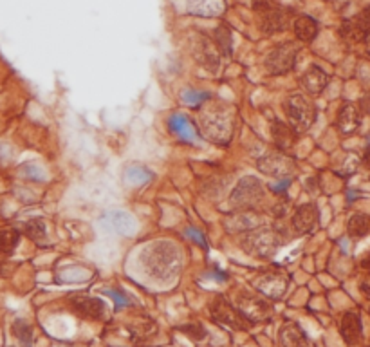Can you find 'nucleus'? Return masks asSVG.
Here are the masks:
<instances>
[{
    "instance_id": "1",
    "label": "nucleus",
    "mask_w": 370,
    "mask_h": 347,
    "mask_svg": "<svg viewBox=\"0 0 370 347\" xmlns=\"http://www.w3.org/2000/svg\"><path fill=\"white\" fill-rule=\"evenodd\" d=\"M145 266L152 277L170 279L179 270V249L176 248L174 242L159 240L146 249Z\"/></svg>"
},
{
    "instance_id": "2",
    "label": "nucleus",
    "mask_w": 370,
    "mask_h": 347,
    "mask_svg": "<svg viewBox=\"0 0 370 347\" xmlns=\"http://www.w3.org/2000/svg\"><path fill=\"white\" fill-rule=\"evenodd\" d=\"M284 111H286L289 127L296 134H302L311 129V125L316 120V109L305 96L302 94H293L284 103Z\"/></svg>"
},
{
    "instance_id": "3",
    "label": "nucleus",
    "mask_w": 370,
    "mask_h": 347,
    "mask_svg": "<svg viewBox=\"0 0 370 347\" xmlns=\"http://www.w3.org/2000/svg\"><path fill=\"white\" fill-rule=\"evenodd\" d=\"M242 248L253 257H271L280 248V239L273 230H249L242 237Z\"/></svg>"
},
{
    "instance_id": "4",
    "label": "nucleus",
    "mask_w": 370,
    "mask_h": 347,
    "mask_svg": "<svg viewBox=\"0 0 370 347\" xmlns=\"http://www.w3.org/2000/svg\"><path fill=\"white\" fill-rule=\"evenodd\" d=\"M262 199H264L262 183L253 176H246L237 183L233 194L229 197V203L237 210H253Z\"/></svg>"
},
{
    "instance_id": "5",
    "label": "nucleus",
    "mask_w": 370,
    "mask_h": 347,
    "mask_svg": "<svg viewBox=\"0 0 370 347\" xmlns=\"http://www.w3.org/2000/svg\"><path fill=\"white\" fill-rule=\"evenodd\" d=\"M210 313H212L213 321L219 324L231 327V330H249L252 322L246 321L238 309H235L233 306H229V302L224 297H215L210 304Z\"/></svg>"
},
{
    "instance_id": "6",
    "label": "nucleus",
    "mask_w": 370,
    "mask_h": 347,
    "mask_svg": "<svg viewBox=\"0 0 370 347\" xmlns=\"http://www.w3.org/2000/svg\"><path fill=\"white\" fill-rule=\"evenodd\" d=\"M296 54H298V47L293 42H286V44L277 45L271 53L265 58V69L271 75H284L289 72L296 63Z\"/></svg>"
},
{
    "instance_id": "7",
    "label": "nucleus",
    "mask_w": 370,
    "mask_h": 347,
    "mask_svg": "<svg viewBox=\"0 0 370 347\" xmlns=\"http://www.w3.org/2000/svg\"><path fill=\"white\" fill-rule=\"evenodd\" d=\"M238 313L253 324V322L269 321L273 315V307L271 304L265 302L264 298H259L255 295H240L238 297Z\"/></svg>"
},
{
    "instance_id": "8",
    "label": "nucleus",
    "mask_w": 370,
    "mask_h": 347,
    "mask_svg": "<svg viewBox=\"0 0 370 347\" xmlns=\"http://www.w3.org/2000/svg\"><path fill=\"white\" fill-rule=\"evenodd\" d=\"M289 279L282 272H269L260 277L255 282V289L259 293L265 295L269 298H280L287 291Z\"/></svg>"
},
{
    "instance_id": "9",
    "label": "nucleus",
    "mask_w": 370,
    "mask_h": 347,
    "mask_svg": "<svg viewBox=\"0 0 370 347\" xmlns=\"http://www.w3.org/2000/svg\"><path fill=\"white\" fill-rule=\"evenodd\" d=\"M194 56L201 65H204L210 71H215L221 62L215 42H212L206 36H199V40L194 44Z\"/></svg>"
},
{
    "instance_id": "10",
    "label": "nucleus",
    "mask_w": 370,
    "mask_h": 347,
    "mask_svg": "<svg viewBox=\"0 0 370 347\" xmlns=\"http://www.w3.org/2000/svg\"><path fill=\"white\" fill-rule=\"evenodd\" d=\"M71 306L79 316L98 321L105 315V302L96 297H76L71 300Z\"/></svg>"
},
{
    "instance_id": "11",
    "label": "nucleus",
    "mask_w": 370,
    "mask_h": 347,
    "mask_svg": "<svg viewBox=\"0 0 370 347\" xmlns=\"http://www.w3.org/2000/svg\"><path fill=\"white\" fill-rule=\"evenodd\" d=\"M362 123V114L357 111V107L354 103H345L341 111L338 114V120H336V127H338L339 134L344 136H353Z\"/></svg>"
},
{
    "instance_id": "12",
    "label": "nucleus",
    "mask_w": 370,
    "mask_h": 347,
    "mask_svg": "<svg viewBox=\"0 0 370 347\" xmlns=\"http://www.w3.org/2000/svg\"><path fill=\"white\" fill-rule=\"evenodd\" d=\"M318 224V208L314 203H305L295 212L293 217V226L298 233H309L313 231Z\"/></svg>"
},
{
    "instance_id": "13",
    "label": "nucleus",
    "mask_w": 370,
    "mask_h": 347,
    "mask_svg": "<svg viewBox=\"0 0 370 347\" xmlns=\"http://www.w3.org/2000/svg\"><path fill=\"white\" fill-rule=\"evenodd\" d=\"M339 331H341V337H344V340L348 346H356V344L362 340L363 333V325L360 315L353 311L345 313V315L341 316Z\"/></svg>"
},
{
    "instance_id": "14",
    "label": "nucleus",
    "mask_w": 370,
    "mask_h": 347,
    "mask_svg": "<svg viewBox=\"0 0 370 347\" xmlns=\"http://www.w3.org/2000/svg\"><path fill=\"white\" fill-rule=\"evenodd\" d=\"M327 84H329V75L323 71L322 67L318 65L309 67L307 71L304 72V76H302V85H304V89L307 91L309 94H314V96L322 94L323 91H325Z\"/></svg>"
},
{
    "instance_id": "15",
    "label": "nucleus",
    "mask_w": 370,
    "mask_h": 347,
    "mask_svg": "<svg viewBox=\"0 0 370 347\" xmlns=\"http://www.w3.org/2000/svg\"><path fill=\"white\" fill-rule=\"evenodd\" d=\"M260 224L259 215L253 214V210H238V214L229 215L224 221V226L228 231H249L255 230Z\"/></svg>"
},
{
    "instance_id": "16",
    "label": "nucleus",
    "mask_w": 370,
    "mask_h": 347,
    "mask_svg": "<svg viewBox=\"0 0 370 347\" xmlns=\"http://www.w3.org/2000/svg\"><path fill=\"white\" fill-rule=\"evenodd\" d=\"M271 134H273L275 145L284 152L291 151L293 145L296 143V138H298V134H296L289 125L282 123V121H275Z\"/></svg>"
},
{
    "instance_id": "17",
    "label": "nucleus",
    "mask_w": 370,
    "mask_h": 347,
    "mask_svg": "<svg viewBox=\"0 0 370 347\" xmlns=\"http://www.w3.org/2000/svg\"><path fill=\"white\" fill-rule=\"evenodd\" d=\"M293 29H295V35L300 42H313L318 36V22L313 17H307V15H300L293 22Z\"/></svg>"
},
{
    "instance_id": "18",
    "label": "nucleus",
    "mask_w": 370,
    "mask_h": 347,
    "mask_svg": "<svg viewBox=\"0 0 370 347\" xmlns=\"http://www.w3.org/2000/svg\"><path fill=\"white\" fill-rule=\"evenodd\" d=\"M280 344L282 347H309V339L298 324L291 322L280 331Z\"/></svg>"
},
{
    "instance_id": "19",
    "label": "nucleus",
    "mask_w": 370,
    "mask_h": 347,
    "mask_svg": "<svg viewBox=\"0 0 370 347\" xmlns=\"http://www.w3.org/2000/svg\"><path fill=\"white\" fill-rule=\"evenodd\" d=\"M287 27V15L284 13L282 9L278 8H273L269 13L262 15V29H264V33H280L284 31Z\"/></svg>"
},
{
    "instance_id": "20",
    "label": "nucleus",
    "mask_w": 370,
    "mask_h": 347,
    "mask_svg": "<svg viewBox=\"0 0 370 347\" xmlns=\"http://www.w3.org/2000/svg\"><path fill=\"white\" fill-rule=\"evenodd\" d=\"M348 236L362 239V237L369 236L370 233V217L365 214H354L353 217L348 219L347 224Z\"/></svg>"
},
{
    "instance_id": "21",
    "label": "nucleus",
    "mask_w": 370,
    "mask_h": 347,
    "mask_svg": "<svg viewBox=\"0 0 370 347\" xmlns=\"http://www.w3.org/2000/svg\"><path fill=\"white\" fill-rule=\"evenodd\" d=\"M20 242V233L17 230H0V257H6Z\"/></svg>"
},
{
    "instance_id": "22",
    "label": "nucleus",
    "mask_w": 370,
    "mask_h": 347,
    "mask_svg": "<svg viewBox=\"0 0 370 347\" xmlns=\"http://www.w3.org/2000/svg\"><path fill=\"white\" fill-rule=\"evenodd\" d=\"M111 223L112 226H114L118 231H121V233H132L134 228H136L132 217L128 214H125V212H112Z\"/></svg>"
},
{
    "instance_id": "23",
    "label": "nucleus",
    "mask_w": 370,
    "mask_h": 347,
    "mask_svg": "<svg viewBox=\"0 0 370 347\" xmlns=\"http://www.w3.org/2000/svg\"><path fill=\"white\" fill-rule=\"evenodd\" d=\"M170 129H172V132H177V134H181L183 138L185 139H192L195 136L194 132H192V127H190L188 120H186L185 116H179V114H174L172 118H170Z\"/></svg>"
},
{
    "instance_id": "24",
    "label": "nucleus",
    "mask_w": 370,
    "mask_h": 347,
    "mask_svg": "<svg viewBox=\"0 0 370 347\" xmlns=\"http://www.w3.org/2000/svg\"><path fill=\"white\" fill-rule=\"evenodd\" d=\"M26 236L29 237L35 242H42L47 237V228H45L44 221H40V219H33L29 223L26 224Z\"/></svg>"
},
{
    "instance_id": "25",
    "label": "nucleus",
    "mask_w": 370,
    "mask_h": 347,
    "mask_svg": "<svg viewBox=\"0 0 370 347\" xmlns=\"http://www.w3.org/2000/svg\"><path fill=\"white\" fill-rule=\"evenodd\" d=\"M231 33H229L228 26H221L215 31V45L217 49H221L222 54H231Z\"/></svg>"
},
{
    "instance_id": "26",
    "label": "nucleus",
    "mask_w": 370,
    "mask_h": 347,
    "mask_svg": "<svg viewBox=\"0 0 370 347\" xmlns=\"http://www.w3.org/2000/svg\"><path fill=\"white\" fill-rule=\"evenodd\" d=\"M13 331H15V337H17L20 342H22V346L26 347H31V342H33V331L31 327L26 324L24 321H17L13 324Z\"/></svg>"
},
{
    "instance_id": "27",
    "label": "nucleus",
    "mask_w": 370,
    "mask_h": 347,
    "mask_svg": "<svg viewBox=\"0 0 370 347\" xmlns=\"http://www.w3.org/2000/svg\"><path fill=\"white\" fill-rule=\"evenodd\" d=\"M186 337H190L192 340H204L206 339V330H204L203 325L194 322V324H186L183 327H179Z\"/></svg>"
},
{
    "instance_id": "28",
    "label": "nucleus",
    "mask_w": 370,
    "mask_h": 347,
    "mask_svg": "<svg viewBox=\"0 0 370 347\" xmlns=\"http://www.w3.org/2000/svg\"><path fill=\"white\" fill-rule=\"evenodd\" d=\"M183 100H185L188 105H199V103L206 102V100H210V94L208 93H203V91H194V89H188L183 93Z\"/></svg>"
},
{
    "instance_id": "29",
    "label": "nucleus",
    "mask_w": 370,
    "mask_h": 347,
    "mask_svg": "<svg viewBox=\"0 0 370 347\" xmlns=\"http://www.w3.org/2000/svg\"><path fill=\"white\" fill-rule=\"evenodd\" d=\"M354 24H356V26L360 27L365 35H367V31H370V6L363 9L362 13L354 18Z\"/></svg>"
},
{
    "instance_id": "30",
    "label": "nucleus",
    "mask_w": 370,
    "mask_h": 347,
    "mask_svg": "<svg viewBox=\"0 0 370 347\" xmlns=\"http://www.w3.org/2000/svg\"><path fill=\"white\" fill-rule=\"evenodd\" d=\"M273 8H277L273 0H253V9H255L256 13H260V17L269 13Z\"/></svg>"
},
{
    "instance_id": "31",
    "label": "nucleus",
    "mask_w": 370,
    "mask_h": 347,
    "mask_svg": "<svg viewBox=\"0 0 370 347\" xmlns=\"http://www.w3.org/2000/svg\"><path fill=\"white\" fill-rule=\"evenodd\" d=\"M150 178V174L146 172V170L139 169V167H130V169L127 170V179L128 181H145V179Z\"/></svg>"
},
{
    "instance_id": "32",
    "label": "nucleus",
    "mask_w": 370,
    "mask_h": 347,
    "mask_svg": "<svg viewBox=\"0 0 370 347\" xmlns=\"http://www.w3.org/2000/svg\"><path fill=\"white\" fill-rule=\"evenodd\" d=\"M105 293L109 295V297H112L116 300V307L118 309H121V307H125L128 304V298L125 297L121 291H118V289H105Z\"/></svg>"
},
{
    "instance_id": "33",
    "label": "nucleus",
    "mask_w": 370,
    "mask_h": 347,
    "mask_svg": "<svg viewBox=\"0 0 370 347\" xmlns=\"http://www.w3.org/2000/svg\"><path fill=\"white\" fill-rule=\"evenodd\" d=\"M186 236L190 237V239H194L195 242H197V245H201L203 246L204 249L208 248V245H206V239H204L203 237V233H201V231H197L195 230V228H186V231H185Z\"/></svg>"
},
{
    "instance_id": "34",
    "label": "nucleus",
    "mask_w": 370,
    "mask_h": 347,
    "mask_svg": "<svg viewBox=\"0 0 370 347\" xmlns=\"http://www.w3.org/2000/svg\"><path fill=\"white\" fill-rule=\"evenodd\" d=\"M289 179H284L282 183H280V185H273V187H271V190L275 192V194H282V192H286L287 190V187H289Z\"/></svg>"
},
{
    "instance_id": "35",
    "label": "nucleus",
    "mask_w": 370,
    "mask_h": 347,
    "mask_svg": "<svg viewBox=\"0 0 370 347\" xmlns=\"http://www.w3.org/2000/svg\"><path fill=\"white\" fill-rule=\"evenodd\" d=\"M363 47H365V54L370 58V31H367V35L363 36Z\"/></svg>"
},
{
    "instance_id": "36",
    "label": "nucleus",
    "mask_w": 370,
    "mask_h": 347,
    "mask_svg": "<svg viewBox=\"0 0 370 347\" xmlns=\"http://www.w3.org/2000/svg\"><path fill=\"white\" fill-rule=\"evenodd\" d=\"M362 289H363V293L369 295V297H370V275L367 277L365 281L362 282Z\"/></svg>"
},
{
    "instance_id": "37",
    "label": "nucleus",
    "mask_w": 370,
    "mask_h": 347,
    "mask_svg": "<svg viewBox=\"0 0 370 347\" xmlns=\"http://www.w3.org/2000/svg\"><path fill=\"white\" fill-rule=\"evenodd\" d=\"M362 268H365V270H369L370 272V254L365 255V257L362 259Z\"/></svg>"
}]
</instances>
